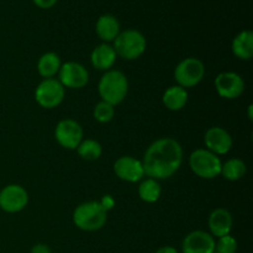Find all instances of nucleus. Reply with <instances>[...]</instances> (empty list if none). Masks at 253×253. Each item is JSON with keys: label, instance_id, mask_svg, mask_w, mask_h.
Listing matches in <instances>:
<instances>
[{"label": "nucleus", "instance_id": "nucleus-5", "mask_svg": "<svg viewBox=\"0 0 253 253\" xmlns=\"http://www.w3.org/2000/svg\"><path fill=\"white\" fill-rule=\"evenodd\" d=\"M222 162L219 156L207 148H198L189 157V167L194 174L203 179H212L221 173Z\"/></svg>", "mask_w": 253, "mask_h": 253}, {"label": "nucleus", "instance_id": "nucleus-26", "mask_svg": "<svg viewBox=\"0 0 253 253\" xmlns=\"http://www.w3.org/2000/svg\"><path fill=\"white\" fill-rule=\"evenodd\" d=\"M99 203H100L101 207L105 209L106 212H108L109 210L113 209L114 205H115V200H114V198L109 194L103 195V198H101V200H99Z\"/></svg>", "mask_w": 253, "mask_h": 253}, {"label": "nucleus", "instance_id": "nucleus-20", "mask_svg": "<svg viewBox=\"0 0 253 253\" xmlns=\"http://www.w3.org/2000/svg\"><path fill=\"white\" fill-rule=\"evenodd\" d=\"M61 66V58L58 54L54 52H47L40 57L39 62H37V71H39L40 76L43 77L44 79L53 78L58 73Z\"/></svg>", "mask_w": 253, "mask_h": 253}, {"label": "nucleus", "instance_id": "nucleus-22", "mask_svg": "<svg viewBox=\"0 0 253 253\" xmlns=\"http://www.w3.org/2000/svg\"><path fill=\"white\" fill-rule=\"evenodd\" d=\"M161 194H162V188L160 183L152 178L142 180L138 187V197L145 203H150V204L156 203L161 198Z\"/></svg>", "mask_w": 253, "mask_h": 253}, {"label": "nucleus", "instance_id": "nucleus-19", "mask_svg": "<svg viewBox=\"0 0 253 253\" xmlns=\"http://www.w3.org/2000/svg\"><path fill=\"white\" fill-rule=\"evenodd\" d=\"M166 108L170 111H179L187 105L188 91L179 85H172L165 91L162 98Z\"/></svg>", "mask_w": 253, "mask_h": 253}, {"label": "nucleus", "instance_id": "nucleus-16", "mask_svg": "<svg viewBox=\"0 0 253 253\" xmlns=\"http://www.w3.org/2000/svg\"><path fill=\"white\" fill-rule=\"evenodd\" d=\"M116 53L113 46L109 43H101L91 51L90 62L94 68L99 71H109L116 61Z\"/></svg>", "mask_w": 253, "mask_h": 253}, {"label": "nucleus", "instance_id": "nucleus-8", "mask_svg": "<svg viewBox=\"0 0 253 253\" xmlns=\"http://www.w3.org/2000/svg\"><path fill=\"white\" fill-rule=\"evenodd\" d=\"M56 141L67 150H77L83 140V128L73 119H64L54 128Z\"/></svg>", "mask_w": 253, "mask_h": 253}, {"label": "nucleus", "instance_id": "nucleus-14", "mask_svg": "<svg viewBox=\"0 0 253 253\" xmlns=\"http://www.w3.org/2000/svg\"><path fill=\"white\" fill-rule=\"evenodd\" d=\"M214 236L203 230L189 232L183 240V253H212L215 251Z\"/></svg>", "mask_w": 253, "mask_h": 253}, {"label": "nucleus", "instance_id": "nucleus-15", "mask_svg": "<svg viewBox=\"0 0 253 253\" xmlns=\"http://www.w3.org/2000/svg\"><path fill=\"white\" fill-rule=\"evenodd\" d=\"M234 225L232 215L229 210L224 208H217L209 216L210 235L214 237H222L230 235Z\"/></svg>", "mask_w": 253, "mask_h": 253}, {"label": "nucleus", "instance_id": "nucleus-31", "mask_svg": "<svg viewBox=\"0 0 253 253\" xmlns=\"http://www.w3.org/2000/svg\"><path fill=\"white\" fill-rule=\"evenodd\" d=\"M212 253H219V252H216V251H214V252H212Z\"/></svg>", "mask_w": 253, "mask_h": 253}, {"label": "nucleus", "instance_id": "nucleus-17", "mask_svg": "<svg viewBox=\"0 0 253 253\" xmlns=\"http://www.w3.org/2000/svg\"><path fill=\"white\" fill-rule=\"evenodd\" d=\"M95 32L99 39L103 40L104 43L111 42L120 34V24L114 15H101L95 24Z\"/></svg>", "mask_w": 253, "mask_h": 253}, {"label": "nucleus", "instance_id": "nucleus-25", "mask_svg": "<svg viewBox=\"0 0 253 253\" xmlns=\"http://www.w3.org/2000/svg\"><path fill=\"white\" fill-rule=\"evenodd\" d=\"M215 251L219 253H236L237 241L231 235L219 237V241L215 242Z\"/></svg>", "mask_w": 253, "mask_h": 253}, {"label": "nucleus", "instance_id": "nucleus-6", "mask_svg": "<svg viewBox=\"0 0 253 253\" xmlns=\"http://www.w3.org/2000/svg\"><path fill=\"white\" fill-rule=\"evenodd\" d=\"M205 76V66L199 58L188 57L177 64L174 78L182 88H193L203 81Z\"/></svg>", "mask_w": 253, "mask_h": 253}, {"label": "nucleus", "instance_id": "nucleus-9", "mask_svg": "<svg viewBox=\"0 0 253 253\" xmlns=\"http://www.w3.org/2000/svg\"><path fill=\"white\" fill-rule=\"evenodd\" d=\"M29 194L19 184H9L0 190V208L6 212H19L27 207Z\"/></svg>", "mask_w": 253, "mask_h": 253}, {"label": "nucleus", "instance_id": "nucleus-4", "mask_svg": "<svg viewBox=\"0 0 253 253\" xmlns=\"http://www.w3.org/2000/svg\"><path fill=\"white\" fill-rule=\"evenodd\" d=\"M146 46L147 42L145 36L137 30L128 29L118 35V37L114 40L113 47L116 56L126 61H133L145 53Z\"/></svg>", "mask_w": 253, "mask_h": 253}, {"label": "nucleus", "instance_id": "nucleus-29", "mask_svg": "<svg viewBox=\"0 0 253 253\" xmlns=\"http://www.w3.org/2000/svg\"><path fill=\"white\" fill-rule=\"evenodd\" d=\"M156 253H178L177 250L174 247H170V246H165V247H161L158 249Z\"/></svg>", "mask_w": 253, "mask_h": 253}, {"label": "nucleus", "instance_id": "nucleus-11", "mask_svg": "<svg viewBox=\"0 0 253 253\" xmlns=\"http://www.w3.org/2000/svg\"><path fill=\"white\" fill-rule=\"evenodd\" d=\"M215 88L221 98L231 100L242 95L245 82L242 77L235 72H222L215 78Z\"/></svg>", "mask_w": 253, "mask_h": 253}, {"label": "nucleus", "instance_id": "nucleus-28", "mask_svg": "<svg viewBox=\"0 0 253 253\" xmlns=\"http://www.w3.org/2000/svg\"><path fill=\"white\" fill-rule=\"evenodd\" d=\"M31 253H51V249L46 244H37L31 249Z\"/></svg>", "mask_w": 253, "mask_h": 253}, {"label": "nucleus", "instance_id": "nucleus-24", "mask_svg": "<svg viewBox=\"0 0 253 253\" xmlns=\"http://www.w3.org/2000/svg\"><path fill=\"white\" fill-rule=\"evenodd\" d=\"M93 115L94 119H95L98 123H109V121L113 120L114 116H115V106L106 103V101L101 100L100 103L96 104L95 108H94Z\"/></svg>", "mask_w": 253, "mask_h": 253}, {"label": "nucleus", "instance_id": "nucleus-7", "mask_svg": "<svg viewBox=\"0 0 253 253\" xmlns=\"http://www.w3.org/2000/svg\"><path fill=\"white\" fill-rule=\"evenodd\" d=\"M37 104L44 109H54L63 101L64 86L54 78L43 79L35 91Z\"/></svg>", "mask_w": 253, "mask_h": 253}, {"label": "nucleus", "instance_id": "nucleus-10", "mask_svg": "<svg viewBox=\"0 0 253 253\" xmlns=\"http://www.w3.org/2000/svg\"><path fill=\"white\" fill-rule=\"evenodd\" d=\"M59 83L64 88L81 89L89 82V73L84 66L77 62H66L58 71Z\"/></svg>", "mask_w": 253, "mask_h": 253}, {"label": "nucleus", "instance_id": "nucleus-30", "mask_svg": "<svg viewBox=\"0 0 253 253\" xmlns=\"http://www.w3.org/2000/svg\"><path fill=\"white\" fill-rule=\"evenodd\" d=\"M252 109H253V106L252 105H249V119H250V120H252V119H253Z\"/></svg>", "mask_w": 253, "mask_h": 253}, {"label": "nucleus", "instance_id": "nucleus-18", "mask_svg": "<svg viewBox=\"0 0 253 253\" xmlns=\"http://www.w3.org/2000/svg\"><path fill=\"white\" fill-rule=\"evenodd\" d=\"M232 52L237 58L250 61L253 57V32L244 30L235 36L232 41Z\"/></svg>", "mask_w": 253, "mask_h": 253}, {"label": "nucleus", "instance_id": "nucleus-2", "mask_svg": "<svg viewBox=\"0 0 253 253\" xmlns=\"http://www.w3.org/2000/svg\"><path fill=\"white\" fill-rule=\"evenodd\" d=\"M101 100L116 106L125 100L128 91V82L125 74L116 69H109L100 78L98 84Z\"/></svg>", "mask_w": 253, "mask_h": 253}, {"label": "nucleus", "instance_id": "nucleus-1", "mask_svg": "<svg viewBox=\"0 0 253 253\" xmlns=\"http://www.w3.org/2000/svg\"><path fill=\"white\" fill-rule=\"evenodd\" d=\"M145 175L152 179H167L180 168L183 150L177 140L162 137L151 143L141 161Z\"/></svg>", "mask_w": 253, "mask_h": 253}, {"label": "nucleus", "instance_id": "nucleus-27", "mask_svg": "<svg viewBox=\"0 0 253 253\" xmlns=\"http://www.w3.org/2000/svg\"><path fill=\"white\" fill-rule=\"evenodd\" d=\"M57 1L58 0H32V2L41 9H49V7L54 6Z\"/></svg>", "mask_w": 253, "mask_h": 253}, {"label": "nucleus", "instance_id": "nucleus-21", "mask_svg": "<svg viewBox=\"0 0 253 253\" xmlns=\"http://www.w3.org/2000/svg\"><path fill=\"white\" fill-rule=\"evenodd\" d=\"M246 163L244 162L240 158H231V160L226 161L225 163H222L221 166V173L220 174L227 180H231V182H236L240 180L241 178L245 177L246 174Z\"/></svg>", "mask_w": 253, "mask_h": 253}, {"label": "nucleus", "instance_id": "nucleus-3", "mask_svg": "<svg viewBox=\"0 0 253 253\" xmlns=\"http://www.w3.org/2000/svg\"><path fill=\"white\" fill-rule=\"evenodd\" d=\"M108 212L99 202H85L76 208L73 212V222L83 231H98L105 225Z\"/></svg>", "mask_w": 253, "mask_h": 253}, {"label": "nucleus", "instance_id": "nucleus-23", "mask_svg": "<svg viewBox=\"0 0 253 253\" xmlns=\"http://www.w3.org/2000/svg\"><path fill=\"white\" fill-rule=\"evenodd\" d=\"M77 152L83 160L96 161L98 158H100L101 153H103V147H101L98 141L85 138V140H82V142L79 143V146L77 147Z\"/></svg>", "mask_w": 253, "mask_h": 253}, {"label": "nucleus", "instance_id": "nucleus-13", "mask_svg": "<svg viewBox=\"0 0 253 253\" xmlns=\"http://www.w3.org/2000/svg\"><path fill=\"white\" fill-rule=\"evenodd\" d=\"M204 143L208 151L216 156H222L230 152L234 141H232L231 135L225 128L220 127V126H214L205 132Z\"/></svg>", "mask_w": 253, "mask_h": 253}, {"label": "nucleus", "instance_id": "nucleus-12", "mask_svg": "<svg viewBox=\"0 0 253 253\" xmlns=\"http://www.w3.org/2000/svg\"><path fill=\"white\" fill-rule=\"evenodd\" d=\"M114 172L120 178L128 183H136L145 177L142 162L131 156H121L114 163Z\"/></svg>", "mask_w": 253, "mask_h": 253}]
</instances>
